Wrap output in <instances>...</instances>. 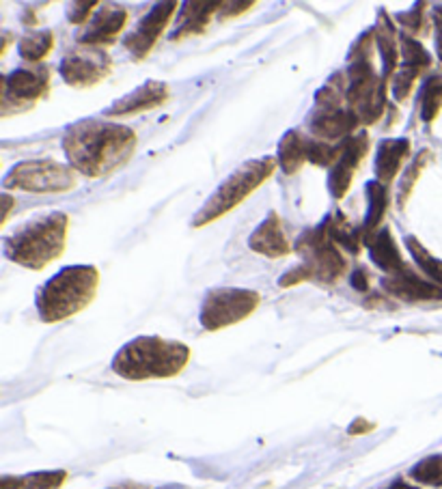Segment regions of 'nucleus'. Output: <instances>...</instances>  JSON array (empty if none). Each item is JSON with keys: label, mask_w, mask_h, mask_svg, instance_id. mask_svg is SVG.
<instances>
[{"label": "nucleus", "mask_w": 442, "mask_h": 489, "mask_svg": "<svg viewBox=\"0 0 442 489\" xmlns=\"http://www.w3.org/2000/svg\"><path fill=\"white\" fill-rule=\"evenodd\" d=\"M408 155H410V141L408 138H386L378 144L373 173H376L382 186L389 188V183H393Z\"/></svg>", "instance_id": "nucleus-21"}, {"label": "nucleus", "mask_w": 442, "mask_h": 489, "mask_svg": "<svg viewBox=\"0 0 442 489\" xmlns=\"http://www.w3.org/2000/svg\"><path fill=\"white\" fill-rule=\"evenodd\" d=\"M361 119L345 102V71H337L315 93V106L309 113V130L317 141L334 143L354 136Z\"/></svg>", "instance_id": "nucleus-8"}, {"label": "nucleus", "mask_w": 442, "mask_h": 489, "mask_svg": "<svg viewBox=\"0 0 442 489\" xmlns=\"http://www.w3.org/2000/svg\"><path fill=\"white\" fill-rule=\"evenodd\" d=\"M365 246L369 250V257H371L373 263H376L386 276L401 274V272L408 270L390 229H380L378 233H373L365 242Z\"/></svg>", "instance_id": "nucleus-20"}, {"label": "nucleus", "mask_w": 442, "mask_h": 489, "mask_svg": "<svg viewBox=\"0 0 442 489\" xmlns=\"http://www.w3.org/2000/svg\"><path fill=\"white\" fill-rule=\"evenodd\" d=\"M222 3H186L183 11H179L175 29L171 32V42L197 37L210 26L212 15L221 11Z\"/></svg>", "instance_id": "nucleus-22"}, {"label": "nucleus", "mask_w": 442, "mask_h": 489, "mask_svg": "<svg viewBox=\"0 0 442 489\" xmlns=\"http://www.w3.org/2000/svg\"><path fill=\"white\" fill-rule=\"evenodd\" d=\"M389 489H418V487L408 485V483H404V481H397V483H393V485H390Z\"/></svg>", "instance_id": "nucleus-40"}, {"label": "nucleus", "mask_w": 442, "mask_h": 489, "mask_svg": "<svg viewBox=\"0 0 442 489\" xmlns=\"http://www.w3.org/2000/svg\"><path fill=\"white\" fill-rule=\"evenodd\" d=\"M382 287L390 296L406 300V302H432V300H442V287L432 281H425L408 268L406 272L395 276H386Z\"/></svg>", "instance_id": "nucleus-19"}, {"label": "nucleus", "mask_w": 442, "mask_h": 489, "mask_svg": "<svg viewBox=\"0 0 442 489\" xmlns=\"http://www.w3.org/2000/svg\"><path fill=\"white\" fill-rule=\"evenodd\" d=\"M261 296L253 289L216 287L205 293L201 304L199 321L207 332L222 330V328L244 321L259 309Z\"/></svg>", "instance_id": "nucleus-9"}, {"label": "nucleus", "mask_w": 442, "mask_h": 489, "mask_svg": "<svg viewBox=\"0 0 442 489\" xmlns=\"http://www.w3.org/2000/svg\"><path fill=\"white\" fill-rule=\"evenodd\" d=\"M442 110V76H429L421 88V119L432 124Z\"/></svg>", "instance_id": "nucleus-30"}, {"label": "nucleus", "mask_w": 442, "mask_h": 489, "mask_svg": "<svg viewBox=\"0 0 442 489\" xmlns=\"http://www.w3.org/2000/svg\"><path fill=\"white\" fill-rule=\"evenodd\" d=\"M113 69V60L102 48L78 46L65 54L59 65V74L70 87L87 88L102 82Z\"/></svg>", "instance_id": "nucleus-12"}, {"label": "nucleus", "mask_w": 442, "mask_h": 489, "mask_svg": "<svg viewBox=\"0 0 442 489\" xmlns=\"http://www.w3.org/2000/svg\"><path fill=\"white\" fill-rule=\"evenodd\" d=\"M367 197H369V209L365 216V225L361 226L365 242L373 235V233L380 231V225H382L386 209H389V188L382 186L380 181H369Z\"/></svg>", "instance_id": "nucleus-26"}, {"label": "nucleus", "mask_w": 442, "mask_h": 489, "mask_svg": "<svg viewBox=\"0 0 442 489\" xmlns=\"http://www.w3.org/2000/svg\"><path fill=\"white\" fill-rule=\"evenodd\" d=\"M179 3L175 0H169V3H158L155 7H151V11L145 18L138 22L136 29H134L130 35H126L123 39V46H126L127 52L134 60H143L147 59V54L154 50L158 39L162 37V32L169 29L173 15L177 14Z\"/></svg>", "instance_id": "nucleus-13"}, {"label": "nucleus", "mask_w": 442, "mask_h": 489, "mask_svg": "<svg viewBox=\"0 0 442 489\" xmlns=\"http://www.w3.org/2000/svg\"><path fill=\"white\" fill-rule=\"evenodd\" d=\"M277 166L278 160L272 158V155H264V158L244 162L236 173L229 175L227 180L216 188V192L207 198L203 208L194 214L193 226L199 229V226L210 225V222L222 218L229 211L236 209L240 203H244L246 198L257 190V188H261L268 180H270L274 171H277Z\"/></svg>", "instance_id": "nucleus-7"}, {"label": "nucleus", "mask_w": 442, "mask_h": 489, "mask_svg": "<svg viewBox=\"0 0 442 489\" xmlns=\"http://www.w3.org/2000/svg\"><path fill=\"white\" fill-rule=\"evenodd\" d=\"M369 152V136L367 132H356L354 136L341 141V155L337 164L330 169L328 175V190L334 198H343L348 194L352 180H354L358 164L365 160Z\"/></svg>", "instance_id": "nucleus-15"}, {"label": "nucleus", "mask_w": 442, "mask_h": 489, "mask_svg": "<svg viewBox=\"0 0 442 489\" xmlns=\"http://www.w3.org/2000/svg\"><path fill=\"white\" fill-rule=\"evenodd\" d=\"M401 65L395 71L393 80H390V88H393V96L397 102H404L410 97L414 82L418 80L423 69H428L432 65V54L425 50L417 39L401 32Z\"/></svg>", "instance_id": "nucleus-16"}, {"label": "nucleus", "mask_w": 442, "mask_h": 489, "mask_svg": "<svg viewBox=\"0 0 442 489\" xmlns=\"http://www.w3.org/2000/svg\"><path fill=\"white\" fill-rule=\"evenodd\" d=\"M78 183L76 171L71 166L59 164L54 160H29V162L15 164L5 175V190H24L57 194L74 190Z\"/></svg>", "instance_id": "nucleus-10"}, {"label": "nucleus", "mask_w": 442, "mask_h": 489, "mask_svg": "<svg viewBox=\"0 0 442 489\" xmlns=\"http://www.w3.org/2000/svg\"><path fill=\"white\" fill-rule=\"evenodd\" d=\"M93 9H99V3H71L70 7H67V20H70L71 24H87Z\"/></svg>", "instance_id": "nucleus-34"}, {"label": "nucleus", "mask_w": 442, "mask_h": 489, "mask_svg": "<svg viewBox=\"0 0 442 489\" xmlns=\"http://www.w3.org/2000/svg\"><path fill=\"white\" fill-rule=\"evenodd\" d=\"M404 244L410 257L414 259V263L418 265V270H421L429 281L442 287V259H436L414 235H406Z\"/></svg>", "instance_id": "nucleus-29"}, {"label": "nucleus", "mask_w": 442, "mask_h": 489, "mask_svg": "<svg viewBox=\"0 0 442 489\" xmlns=\"http://www.w3.org/2000/svg\"><path fill=\"white\" fill-rule=\"evenodd\" d=\"M309 136L302 134L300 130L285 132V136L278 143L277 160L285 175H294L302 169V164L309 162Z\"/></svg>", "instance_id": "nucleus-24"}, {"label": "nucleus", "mask_w": 442, "mask_h": 489, "mask_svg": "<svg viewBox=\"0 0 442 489\" xmlns=\"http://www.w3.org/2000/svg\"><path fill=\"white\" fill-rule=\"evenodd\" d=\"M0 85V113L5 116L26 113L50 93V69L46 65L14 69L9 76H3Z\"/></svg>", "instance_id": "nucleus-11"}, {"label": "nucleus", "mask_w": 442, "mask_h": 489, "mask_svg": "<svg viewBox=\"0 0 442 489\" xmlns=\"http://www.w3.org/2000/svg\"><path fill=\"white\" fill-rule=\"evenodd\" d=\"M373 29L358 37L345 68V102L362 125L378 124L386 106V78L373 65Z\"/></svg>", "instance_id": "nucleus-4"}, {"label": "nucleus", "mask_w": 442, "mask_h": 489, "mask_svg": "<svg viewBox=\"0 0 442 489\" xmlns=\"http://www.w3.org/2000/svg\"><path fill=\"white\" fill-rule=\"evenodd\" d=\"M70 231V216L63 211L37 216L5 237V257L29 270H43L63 254Z\"/></svg>", "instance_id": "nucleus-3"}, {"label": "nucleus", "mask_w": 442, "mask_h": 489, "mask_svg": "<svg viewBox=\"0 0 442 489\" xmlns=\"http://www.w3.org/2000/svg\"><path fill=\"white\" fill-rule=\"evenodd\" d=\"M296 250L302 257V265L296 270H289L287 274L278 281L281 287H296L300 282L317 281L324 285H334L348 270V261L337 244L330 240V235L324 226L305 231L296 242Z\"/></svg>", "instance_id": "nucleus-6"}, {"label": "nucleus", "mask_w": 442, "mask_h": 489, "mask_svg": "<svg viewBox=\"0 0 442 489\" xmlns=\"http://www.w3.org/2000/svg\"><path fill=\"white\" fill-rule=\"evenodd\" d=\"M428 160H429V152H421L417 155V160H414V162L410 164V169L406 171V175L401 177L400 186H397V203H400V208H404L408 198H410V192H412L414 183H417L418 175L423 173Z\"/></svg>", "instance_id": "nucleus-32"}, {"label": "nucleus", "mask_w": 442, "mask_h": 489, "mask_svg": "<svg viewBox=\"0 0 442 489\" xmlns=\"http://www.w3.org/2000/svg\"><path fill=\"white\" fill-rule=\"evenodd\" d=\"M190 347L160 337H138L126 343L113 358V371L123 380L143 382L175 377L190 363Z\"/></svg>", "instance_id": "nucleus-2"}, {"label": "nucleus", "mask_w": 442, "mask_h": 489, "mask_svg": "<svg viewBox=\"0 0 442 489\" xmlns=\"http://www.w3.org/2000/svg\"><path fill=\"white\" fill-rule=\"evenodd\" d=\"M99 285L95 265H70L39 287L35 307L39 319L59 324L85 310L93 302Z\"/></svg>", "instance_id": "nucleus-5"}, {"label": "nucleus", "mask_w": 442, "mask_h": 489, "mask_svg": "<svg viewBox=\"0 0 442 489\" xmlns=\"http://www.w3.org/2000/svg\"><path fill=\"white\" fill-rule=\"evenodd\" d=\"M322 226L326 229L337 246L350 250L352 254H358V250L365 246V237H362V229H354L348 220H345L343 214H330L324 218Z\"/></svg>", "instance_id": "nucleus-25"}, {"label": "nucleus", "mask_w": 442, "mask_h": 489, "mask_svg": "<svg viewBox=\"0 0 442 489\" xmlns=\"http://www.w3.org/2000/svg\"><path fill=\"white\" fill-rule=\"evenodd\" d=\"M171 88L166 82L160 80H147L141 87L134 88L126 97L117 99V102L106 108L104 116L108 119H117V116H134L141 113H149V110L160 108L162 104L169 102Z\"/></svg>", "instance_id": "nucleus-17"}, {"label": "nucleus", "mask_w": 442, "mask_h": 489, "mask_svg": "<svg viewBox=\"0 0 442 489\" xmlns=\"http://www.w3.org/2000/svg\"><path fill=\"white\" fill-rule=\"evenodd\" d=\"M425 5H418L417 9H412L410 14H400L397 15V22L408 31H418L423 26V11Z\"/></svg>", "instance_id": "nucleus-35"}, {"label": "nucleus", "mask_w": 442, "mask_h": 489, "mask_svg": "<svg viewBox=\"0 0 442 489\" xmlns=\"http://www.w3.org/2000/svg\"><path fill=\"white\" fill-rule=\"evenodd\" d=\"M341 155V143H324L317 141V138H311L309 141V162L315 166H324V169H333L337 164Z\"/></svg>", "instance_id": "nucleus-33"}, {"label": "nucleus", "mask_w": 442, "mask_h": 489, "mask_svg": "<svg viewBox=\"0 0 442 489\" xmlns=\"http://www.w3.org/2000/svg\"><path fill=\"white\" fill-rule=\"evenodd\" d=\"M369 285V276L365 268H356L354 274H352V287L356 289V291H365Z\"/></svg>", "instance_id": "nucleus-37"}, {"label": "nucleus", "mask_w": 442, "mask_h": 489, "mask_svg": "<svg viewBox=\"0 0 442 489\" xmlns=\"http://www.w3.org/2000/svg\"><path fill=\"white\" fill-rule=\"evenodd\" d=\"M3 201H5V218H3V225H5V222H7V218H9L11 201H14V198H11V197H7V194H5V197H3Z\"/></svg>", "instance_id": "nucleus-39"}, {"label": "nucleus", "mask_w": 442, "mask_h": 489, "mask_svg": "<svg viewBox=\"0 0 442 489\" xmlns=\"http://www.w3.org/2000/svg\"><path fill=\"white\" fill-rule=\"evenodd\" d=\"M127 22V9L121 7V5L106 3L99 5V9L95 11L91 20L82 26L80 32H78V43L80 46L89 48H106L113 46L117 37L121 35V31L126 29Z\"/></svg>", "instance_id": "nucleus-14"}, {"label": "nucleus", "mask_w": 442, "mask_h": 489, "mask_svg": "<svg viewBox=\"0 0 442 489\" xmlns=\"http://www.w3.org/2000/svg\"><path fill=\"white\" fill-rule=\"evenodd\" d=\"M67 481L65 470L33 472L26 476H3L0 489H61Z\"/></svg>", "instance_id": "nucleus-27"}, {"label": "nucleus", "mask_w": 442, "mask_h": 489, "mask_svg": "<svg viewBox=\"0 0 442 489\" xmlns=\"http://www.w3.org/2000/svg\"><path fill=\"white\" fill-rule=\"evenodd\" d=\"M54 32L52 31H31L20 39L18 52L20 59L31 65H42V60L52 52Z\"/></svg>", "instance_id": "nucleus-28"}, {"label": "nucleus", "mask_w": 442, "mask_h": 489, "mask_svg": "<svg viewBox=\"0 0 442 489\" xmlns=\"http://www.w3.org/2000/svg\"><path fill=\"white\" fill-rule=\"evenodd\" d=\"M410 476L417 483L432 487H442V457L434 455V457H425L418 461L410 470Z\"/></svg>", "instance_id": "nucleus-31"}, {"label": "nucleus", "mask_w": 442, "mask_h": 489, "mask_svg": "<svg viewBox=\"0 0 442 489\" xmlns=\"http://www.w3.org/2000/svg\"><path fill=\"white\" fill-rule=\"evenodd\" d=\"M434 24H436V48H438V57L442 59V7L434 11Z\"/></svg>", "instance_id": "nucleus-38"}, {"label": "nucleus", "mask_w": 442, "mask_h": 489, "mask_svg": "<svg viewBox=\"0 0 442 489\" xmlns=\"http://www.w3.org/2000/svg\"><path fill=\"white\" fill-rule=\"evenodd\" d=\"M249 246L250 250H255L257 254H264L268 259H281L292 253V242L285 235L281 216H278L277 211H270V214L266 216V220L250 233Z\"/></svg>", "instance_id": "nucleus-18"}, {"label": "nucleus", "mask_w": 442, "mask_h": 489, "mask_svg": "<svg viewBox=\"0 0 442 489\" xmlns=\"http://www.w3.org/2000/svg\"><path fill=\"white\" fill-rule=\"evenodd\" d=\"M253 7H255V3H222L218 15H221V20H229V18H236V15L244 14L246 9H253Z\"/></svg>", "instance_id": "nucleus-36"}, {"label": "nucleus", "mask_w": 442, "mask_h": 489, "mask_svg": "<svg viewBox=\"0 0 442 489\" xmlns=\"http://www.w3.org/2000/svg\"><path fill=\"white\" fill-rule=\"evenodd\" d=\"M136 143V132L130 127L102 119H82L67 127L63 152L76 173L98 180L130 162Z\"/></svg>", "instance_id": "nucleus-1"}, {"label": "nucleus", "mask_w": 442, "mask_h": 489, "mask_svg": "<svg viewBox=\"0 0 442 489\" xmlns=\"http://www.w3.org/2000/svg\"><path fill=\"white\" fill-rule=\"evenodd\" d=\"M373 35H376V46L380 50V57H382V76H395V71L401 65V37H397L395 24L386 15V11H380L378 26L373 29Z\"/></svg>", "instance_id": "nucleus-23"}]
</instances>
